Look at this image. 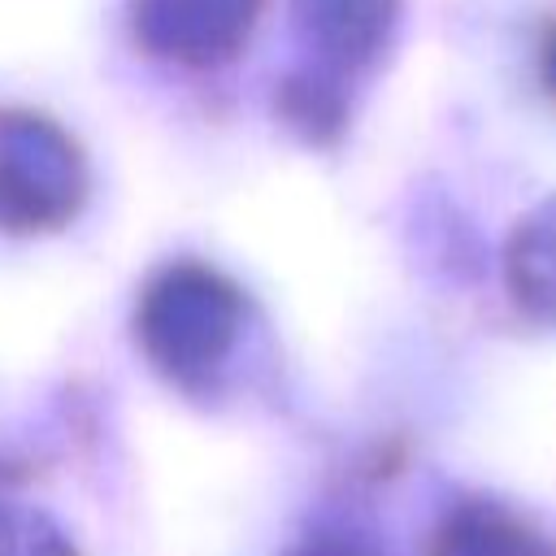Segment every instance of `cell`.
Instances as JSON below:
<instances>
[{"instance_id": "6da1fadb", "label": "cell", "mask_w": 556, "mask_h": 556, "mask_svg": "<svg viewBox=\"0 0 556 556\" xmlns=\"http://www.w3.org/2000/svg\"><path fill=\"white\" fill-rule=\"evenodd\" d=\"M308 65L282 83V113L308 143H330L352 113V87L395 43L400 0H295Z\"/></svg>"}, {"instance_id": "7a4b0ae2", "label": "cell", "mask_w": 556, "mask_h": 556, "mask_svg": "<svg viewBox=\"0 0 556 556\" xmlns=\"http://www.w3.org/2000/svg\"><path fill=\"white\" fill-rule=\"evenodd\" d=\"M135 326L152 365L169 382L195 387L208 382L235 348L243 326V295L217 269L178 261L143 287Z\"/></svg>"}, {"instance_id": "3957f363", "label": "cell", "mask_w": 556, "mask_h": 556, "mask_svg": "<svg viewBox=\"0 0 556 556\" xmlns=\"http://www.w3.org/2000/svg\"><path fill=\"white\" fill-rule=\"evenodd\" d=\"M87 195L78 143L39 113H0V230H61Z\"/></svg>"}, {"instance_id": "277c9868", "label": "cell", "mask_w": 556, "mask_h": 556, "mask_svg": "<svg viewBox=\"0 0 556 556\" xmlns=\"http://www.w3.org/2000/svg\"><path fill=\"white\" fill-rule=\"evenodd\" d=\"M135 39L152 56L217 65L248 39L261 0H135Z\"/></svg>"}, {"instance_id": "5b68a950", "label": "cell", "mask_w": 556, "mask_h": 556, "mask_svg": "<svg viewBox=\"0 0 556 556\" xmlns=\"http://www.w3.org/2000/svg\"><path fill=\"white\" fill-rule=\"evenodd\" d=\"M430 556H556V534L504 500L469 495L439 517Z\"/></svg>"}, {"instance_id": "8992f818", "label": "cell", "mask_w": 556, "mask_h": 556, "mask_svg": "<svg viewBox=\"0 0 556 556\" xmlns=\"http://www.w3.org/2000/svg\"><path fill=\"white\" fill-rule=\"evenodd\" d=\"M504 278L513 304L543 326H556V195L530 208L504 252Z\"/></svg>"}, {"instance_id": "52a82bcc", "label": "cell", "mask_w": 556, "mask_h": 556, "mask_svg": "<svg viewBox=\"0 0 556 556\" xmlns=\"http://www.w3.org/2000/svg\"><path fill=\"white\" fill-rule=\"evenodd\" d=\"M0 556H78L43 517L0 508Z\"/></svg>"}, {"instance_id": "ba28073f", "label": "cell", "mask_w": 556, "mask_h": 556, "mask_svg": "<svg viewBox=\"0 0 556 556\" xmlns=\"http://www.w3.org/2000/svg\"><path fill=\"white\" fill-rule=\"evenodd\" d=\"M287 556H378V547H374V539L361 534V530H339V526H330V530L308 534V539H304L300 547H291Z\"/></svg>"}, {"instance_id": "9c48e42d", "label": "cell", "mask_w": 556, "mask_h": 556, "mask_svg": "<svg viewBox=\"0 0 556 556\" xmlns=\"http://www.w3.org/2000/svg\"><path fill=\"white\" fill-rule=\"evenodd\" d=\"M534 70H539V87L547 100H556V17L543 22L539 30V56H534Z\"/></svg>"}]
</instances>
